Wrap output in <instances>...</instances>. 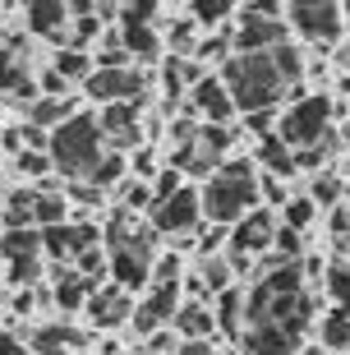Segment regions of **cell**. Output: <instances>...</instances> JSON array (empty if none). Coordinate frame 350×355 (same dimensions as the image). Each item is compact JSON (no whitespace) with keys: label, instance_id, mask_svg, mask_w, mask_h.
<instances>
[{"label":"cell","instance_id":"6da1fadb","mask_svg":"<svg viewBox=\"0 0 350 355\" xmlns=\"http://www.w3.org/2000/svg\"><path fill=\"white\" fill-rule=\"evenodd\" d=\"M313 300L304 295L299 263H277L245 295V351L249 355H299Z\"/></svg>","mask_w":350,"mask_h":355},{"label":"cell","instance_id":"7a4b0ae2","mask_svg":"<svg viewBox=\"0 0 350 355\" xmlns=\"http://www.w3.org/2000/svg\"><path fill=\"white\" fill-rule=\"evenodd\" d=\"M221 88H226V97H231L235 111L254 116V111H277L286 83L277 79L272 60H268V51H263V55H226V65H221Z\"/></svg>","mask_w":350,"mask_h":355},{"label":"cell","instance_id":"3957f363","mask_svg":"<svg viewBox=\"0 0 350 355\" xmlns=\"http://www.w3.org/2000/svg\"><path fill=\"white\" fill-rule=\"evenodd\" d=\"M198 208L208 212L212 226H235L240 217L259 208V175L249 162H226L208 180V189L198 194Z\"/></svg>","mask_w":350,"mask_h":355},{"label":"cell","instance_id":"277c9868","mask_svg":"<svg viewBox=\"0 0 350 355\" xmlns=\"http://www.w3.org/2000/svg\"><path fill=\"white\" fill-rule=\"evenodd\" d=\"M152 226H134V217L125 208L111 217L106 226V245H111V272H116V286L130 295V291L148 286L152 277Z\"/></svg>","mask_w":350,"mask_h":355},{"label":"cell","instance_id":"5b68a950","mask_svg":"<svg viewBox=\"0 0 350 355\" xmlns=\"http://www.w3.org/2000/svg\"><path fill=\"white\" fill-rule=\"evenodd\" d=\"M102 130H97V116H83V111H74V116L65 120V125H55L51 134H46V157H51V171L69 175V180H88V171L102 162Z\"/></svg>","mask_w":350,"mask_h":355},{"label":"cell","instance_id":"8992f818","mask_svg":"<svg viewBox=\"0 0 350 355\" xmlns=\"http://www.w3.org/2000/svg\"><path fill=\"white\" fill-rule=\"evenodd\" d=\"M332 116H337V106H332V97H299L290 111L281 116V125H277V139H281L290 153H304V148H318L323 144V134L332 130Z\"/></svg>","mask_w":350,"mask_h":355},{"label":"cell","instance_id":"52a82bcc","mask_svg":"<svg viewBox=\"0 0 350 355\" xmlns=\"http://www.w3.org/2000/svg\"><path fill=\"white\" fill-rule=\"evenodd\" d=\"M286 42V24H281V10L277 5H245V10H235V28H231V46L235 55H263L281 46Z\"/></svg>","mask_w":350,"mask_h":355},{"label":"cell","instance_id":"ba28073f","mask_svg":"<svg viewBox=\"0 0 350 355\" xmlns=\"http://www.w3.org/2000/svg\"><path fill=\"white\" fill-rule=\"evenodd\" d=\"M286 19H290V24L286 28H295L299 37H309L313 46H332V42L341 37V5H332V0H318V5H313V0H299V5H290V10H286Z\"/></svg>","mask_w":350,"mask_h":355},{"label":"cell","instance_id":"9c48e42d","mask_svg":"<svg viewBox=\"0 0 350 355\" xmlns=\"http://www.w3.org/2000/svg\"><path fill=\"white\" fill-rule=\"evenodd\" d=\"M88 97H97L102 106L111 102H143V92H148V74L139 69H92L88 79H83Z\"/></svg>","mask_w":350,"mask_h":355},{"label":"cell","instance_id":"30bf717a","mask_svg":"<svg viewBox=\"0 0 350 355\" xmlns=\"http://www.w3.org/2000/svg\"><path fill=\"white\" fill-rule=\"evenodd\" d=\"M198 222H203V208H198V189H189V184L152 203V231H161V236H184Z\"/></svg>","mask_w":350,"mask_h":355},{"label":"cell","instance_id":"8fae6325","mask_svg":"<svg viewBox=\"0 0 350 355\" xmlns=\"http://www.w3.org/2000/svg\"><path fill=\"white\" fill-rule=\"evenodd\" d=\"M175 309H180V282H157L152 295L134 309V332H139V337L161 332L170 318H175Z\"/></svg>","mask_w":350,"mask_h":355},{"label":"cell","instance_id":"7c38bea8","mask_svg":"<svg viewBox=\"0 0 350 355\" xmlns=\"http://www.w3.org/2000/svg\"><path fill=\"white\" fill-rule=\"evenodd\" d=\"M37 236H42V250L55 259V268H65L69 259H78L83 250L97 245V226H69V222H60V226L37 231Z\"/></svg>","mask_w":350,"mask_h":355},{"label":"cell","instance_id":"4fadbf2b","mask_svg":"<svg viewBox=\"0 0 350 355\" xmlns=\"http://www.w3.org/2000/svg\"><path fill=\"white\" fill-rule=\"evenodd\" d=\"M272 236H277V217L268 208H254L249 217H240L231 231V254H245V259H254V254L272 250Z\"/></svg>","mask_w":350,"mask_h":355},{"label":"cell","instance_id":"5bb4252c","mask_svg":"<svg viewBox=\"0 0 350 355\" xmlns=\"http://www.w3.org/2000/svg\"><path fill=\"white\" fill-rule=\"evenodd\" d=\"M184 97H189V111H194V116H203V125H231L235 106H231V97H226V88H221V79L203 74L194 88L184 92Z\"/></svg>","mask_w":350,"mask_h":355},{"label":"cell","instance_id":"9a60e30c","mask_svg":"<svg viewBox=\"0 0 350 355\" xmlns=\"http://www.w3.org/2000/svg\"><path fill=\"white\" fill-rule=\"evenodd\" d=\"M88 314H92V323H97V328H120V323L134 314V304H130V295L111 282V286H97L88 295Z\"/></svg>","mask_w":350,"mask_h":355},{"label":"cell","instance_id":"2e32d148","mask_svg":"<svg viewBox=\"0 0 350 355\" xmlns=\"http://www.w3.org/2000/svg\"><path fill=\"white\" fill-rule=\"evenodd\" d=\"M24 24L37 33V37H65L69 28V10L60 5V0H33L24 10Z\"/></svg>","mask_w":350,"mask_h":355},{"label":"cell","instance_id":"e0dca14e","mask_svg":"<svg viewBox=\"0 0 350 355\" xmlns=\"http://www.w3.org/2000/svg\"><path fill=\"white\" fill-rule=\"evenodd\" d=\"M170 323H175V332H180L184 342H208L212 332H217V318H212V309H208V304H198V300L180 304Z\"/></svg>","mask_w":350,"mask_h":355},{"label":"cell","instance_id":"ac0fdd59","mask_svg":"<svg viewBox=\"0 0 350 355\" xmlns=\"http://www.w3.org/2000/svg\"><path fill=\"white\" fill-rule=\"evenodd\" d=\"M92 291H97L92 277H78L74 268H55V304H60V309H69V314L83 309Z\"/></svg>","mask_w":350,"mask_h":355},{"label":"cell","instance_id":"d6986e66","mask_svg":"<svg viewBox=\"0 0 350 355\" xmlns=\"http://www.w3.org/2000/svg\"><path fill=\"white\" fill-rule=\"evenodd\" d=\"M74 116V97H37V102L28 106V125L42 134H51L55 125H65Z\"/></svg>","mask_w":350,"mask_h":355},{"label":"cell","instance_id":"ffe728a7","mask_svg":"<svg viewBox=\"0 0 350 355\" xmlns=\"http://www.w3.org/2000/svg\"><path fill=\"white\" fill-rule=\"evenodd\" d=\"M33 351L37 355H69V346H83V332L65 328V323H51V328H37L33 332Z\"/></svg>","mask_w":350,"mask_h":355},{"label":"cell","instance_id":"44dd1931","mask_svg":"<svg viewBox=\"0 0 350 355\" xmlns=\"http://www.w3.org/2000/svg\"><path fill=\"white\" fill-rule=\"evenodd\" d=\"M120 46L130 51V60H157L161 55L157 28H143V24H120Z\"/></svg>","mask_w":350,"mask_h":355},{"label":"cell","instance_id":"7402d4cb","mask_svg":"<svg viewBox=\"0 0 350 355\" xmlns=\"http://www.w3.org/2000/svg\"><path fill=\"white\" fill-rule=\"evenodd\" d=\"M231 144H235V130H231V125H198V130H194V153L203 162H212V166L221 162V153H226Z\"/></svg>","mask_w":350,"mask_h":355},{"label":"cell","instance_id":"603a6c76","mask_svg":"<svg viewBox=\"0 0 350 355\" xmlns=\"http://www.w3.org/2000/svg\"><path fill=\"white\" fill-rule=\"evenodd\" d=\"M33 208H37V189H14L5 198V231H37Z\"/></svg>","mask_w":350,"mask_h":355},{"label":"cell","instance_id":"cb8c5ba5","mask_svg":"<svg viewBox=\"0 0 350 355\" xmlns=\"http://www.w3.org/2000/svg\"><path fill=\"white\" fill-rule=\"evenodd\" d=\"M0 254H5L10 263L42 259V236H37V231H5V236H0Z\"/></svg>","mask_w":350,"mask_h":355},{"label":"cell","instance_id":"d4e9b609","mask_svg":"<svg viewBox=\"0 0 350 355\" xmlns=\"http://www.w3.org/2000/svg\"><path fill=\"white\" fill-rule=\"evenodd\" d=\"M259 162L268 166V175H277V180H286V175L295 171V157H290V148L277 139V134H268L259 144Z\"/></svg>","mask_w":350,"mask_h":355},{"label":"cell","instance_id":"484cf974","mask_svg":"<svg viewBox=\"0 0 350 355\" xmlns=\"http://www.w3.org/2000/svg\"><path fill=\"white\" fill-rule=\"evenodd\" d=\"M268 60H272V69H277V79H281V83H295L299 74H304V55H299V46H290V42L272 46Z\"/></svg>","mask_w":350,"mask_h":355},{"label":"cell","instance_id":"4316f807","mask_svg":"<svg viewBox=\"0 0 350 355\" xmlns=\"http://www.w3.org/2000/svg\"><path fill=\"white\" fill-rule=\"evenodd\" d=\"M318 337H323L327 351H346V346H350V318L341 314V309L323 314V318H318Z\"/></svg>","mask_w":350,"mask_h":355},{"label":"cell","instance_id":"83f0119b","mask_svg":"<svg viewBox=\"0 0 350 355\" xmlns=\"http://www.w3.org/2000/svg\"><path fill=\"white\" fill-rule=\"evenodd\" d=\"M212 318H221V328H226V332H240V318H245V291L226 286L217 295V314H212Z\"/></svg>","mask_w":350,"mask_h":355},{"label":"cell","instance_id":"f1b7e54d","mask_svg":"<svg viewBox=\"0 0 350 355\" xmlns=\"http://www.w3.org/2000/svg\"><path fill=\"white\" fill-rule=\"evenodd\" d=\"M55 74H60V79H65V83H83V79H88V74H92V55L88 51H69V46H65V51H60V55H55Z\"/></svg>","mask_w":350,"mask_h":355},{"label":"cell","instance_id":"f546056e","mask_svg":"<svg viewBox=\"0 0 350 355\" xmlns=\"http://www.w3.org/2000/svg\"><path fill=\"white\" fill-rule=\"evenodd\" d=\"M120 180H125V157L102 153V162L88 171V180H83V184H92V189H111V184H120Z\"/></svg>","mask_w":350,"mask_h":355},{"label":"cell","instance_id":"4dcf8cb0","mask_svg":"<svg viewBox=\"0 0 350 355\" xmlns=\"http://www.w3.org/2000/svg\"><path fill=\"white\" fill-rule=\"evenodd\" d=\"M198 282H203V291H226L231 286V263H226V259H221V254H208V259H203V268H198Z\"/></svg>","mask_w":350,"mask_h":355},{"label":"cell","instance_id":"1f68e13d","mask_svg":"<svg viewBox=\"0 0 350 355\" xmlns=\"http://www.w3.org/2000/svg\"><path fill=\"white\" fill-rule=\"evenodd\" d=\"M60 222H65V198H60V194H42V189H37L33 226H42V231H46V226H60Z\"/></svg>","mask_w":350,"mask_h":355},{"label":"cell","instance_id":"d6a6232c","mask_svg":"<svg viewBox=\"0 0 350 355\" xmlns=\"http://www.w3.org/2000/svg\"><path fill=\"white\" fill-rule=\"evenodd\" d=\"M327 286H332V295H337V309L350 318V263L346 259L327 268Z\"/></svg>","mask_w":350,"mask_h":355},{"label":"cell","instance_id":"836d02e7","mask_svg":"<svg viewBox=\"0 0 350 355\" xmlns=\"http://www.w3.org/2000/svg\"><path fill=\"white\" fill-rule=\"evenodd\" d=\"M221 19H235V5H226V0H198V5H194V24L226 28Z\"/></svg>","mask_w":350,"mask_h":355},{"label":"cell","instance_id":"e575fe53","mask_svg":"<svg viewBox=\"0 0 350 355\" xmlns=\"http://www.w3.org/2000/svg\"><path fill=\"white\" fill-rule=\"evenodd\" d=\"M226 51H231V28H217L212 37L194 46V60H226Z\"/></svg>","mask_w":350,"mask_h":355},{"label":"cell","instance_id":"d590c367","mask_svg":"<svg viewBox=\"0 0 350 355\" xmlns=\"http://www.w3.org/2000/svg\"><path fill=\"white\" fill-rule=\"evenodd\" d=\"M281 208H286V222L281 226H286V231H295V236L313 222V203H309V198H286Z\"/></svg>","mask_w":350,"mask_h":355},{"label":"cell","instance_id":"8d00e7d4","mask_svg":"<svg viewBox=\"0 0 350 355\" xmlns=\"http://www.w3.org/2000/svg\"><path fill=\"white\" fill-rule=\"evenodd\" d=\"M309 203H318V208H337V203H341V180H337V175H318Z\"/></svg>","mask_w":350,"mask_h":355},{"label":"cell","instance_id":"74e56055","mask_svg":"<svg viewBox=\"0 0 350 355\" xmlns=\"http://www.w3.org/2000/svg\"><path fill=\"white\" fill-rule=\"evenodd\" d=\"M120 203H125V212H139V208H152V189H148V184L143 180H125L120 184Z\"/></svg>","mask_w":350,"mask_h":355},{"label":"cell","instance_id":"f35d334b","mask_svg":"<svg viewBox=\"0 0 350 355\" xmlns=\"http://www.w3.org/2000/svg\"><path fill=\"white\" fill-rule=\"evenodd\" d=\"M14 162H19V171H24L28 180H42V175L51 171V157H46V153H33V148H24Z\"/></svg>","mask_w":350,"mask_h":355},{"label":"cell","instance_id":"ab89813d","mask_svg":"<svg viewBox=\"0 0 350 355\" xmlns=\"http://www.w3.org/2000/svg\"><path fill=\"white\" fill-rule=\"evenodd\" d=\"M97 28H102V24H97V14H88V19H74V28H65V33H69V51H83V42H92V37H97Z\"/></svg>","mask_w":350,"mask_h":355},{"label":"cell","instance_id":"60d3db41","mask_svg":"<svg viewBox=\"0 0 350 355\" xmlns=\"http://www.w3.org/2000/svg\"><path fill=\"white\" fill-rule=\"evenodd\" d=\"M120 14V24H143V28H152V19H161V5H125Z\"/></svg>","mask_w":350,"mask_h":355},{"label":"cell","instance_id":"b9f144b4","mask_svg":"<svg viewBox=\"0 0 350 355\" xmlns=\"http://www.w3.org/2000/svg\"><path fill=\"white\" fill-rule=\"evenodd\" d=\"M175 189H184V175L175 171V166H166V171L157 175V184H152V203H161V198H170Z\"/></svg>","mask_w":350,"mask_h":355},{"label":"cell","instance_id":"7bdbcfd3","mask_svg":"<svg viewBox=\"0 0 350 355\" xmlns=\"http://www.w3.org/2000/svg\"><path fill=\"white\" fill-rule=\"evenodd\" d=\"M194 19H175V24H170V46H175V51H194Z\"/></svg>","mask_w":350,"mask_h":355},{"label":"cell","instance_id":"ee69618b","mask_svg":"<svg viewBox=\"0 0 350 355\" xmlns=\"http://www.w3.org/2000/svg\"><path fill=\"white\" fill-rule=\"evenodd\" d=\"M332 236H337V240H350V208H346V203H337V208H332Z\"/></svg>","mask_w":350,"mask_h":355},{"label":"cell","instance_id":"f6af8a7d","mask_svg":"<svg viewBox=\"0 0 350 355\" xmlns=\"http://www.w3.org/2000/svg\"><path fill=\"white\" fill-rule=\"evenodd\" d=\"M259 198H268V203H286L281 180H277V175H263V180H259Z\"/></svg>","mask_w":350,"mask_h":355},{"label":"cell","instance_id":"bcb514c9","mask_svg":"<svg viewBox=\"0 0 350 355\" xmlns=\"http://www.w3.org/2000/svg\"><path fill=\"white\" fill-rule=\"evenodd\" d=\"M157 282H180V259H175V254H166V259L157 263Z\"/></svg>","mask_w":350,"mask_h":355},{"label":"cell","instance_id":"7dc6e473","mask_svg":"<svg viewBox=\"0 0 350 355\" xmlns=\"http://www.w3.org/2000/svg\"><path fill=\"white\" fill-rule=\"evenodd\" d=\"M245 125L254 134H263V139H268V134H272V111H254V116H245Z\"/></svg>","mask_w":350,"mask_h":355},{"label":"cell","instance_id":"c3c4849f","mask_svg":"<svg viewBox=\"0 0 350 355\" xmlns=\"http://www.w3.org/2000/svg\"><path fill=\"white\" fill-rule=\"evenodd\" d=\"M69 198H78V203H97V198H102V189H92V184L74 180V184H69Z\"/></svg>","mask_w":350,"mask_h":355},{"label":"cell","instance_id":"681fc988","mask_svg":"<svg viewBox=\"0 0 350 355\" xmlns=\"http://www.w3.org/2000/svg\"><path fill=\"white\" fill-rule=\"evenodd\" d=\"M42 88H46V97H65V79H60L55 69H46V74H42Z\"/></svg>","mask_w":350,"mask_h":355},{"label":"cell","instance_id":"f907efd6","mask_svg":"<svg viewBox=\"0 0 350 355\" xmlns=\"http://www.w3.org/2000/svg\"><path fill=\"white\" fill-rule=\"evenodd\" d=\"M0 148H10L14 157L24 153V130H0Z\"/></svg>","mask_w":350,"mask_h":355},{"label":"cell","instance_id":"816d5d0a","mask_svg":"<svg viewBox=\"0 0 350 355\" xmlns=\"http://www.w3.org/2000/svg\"><path fill=\"white\" fill-rule=\"evenodd\" d=\"M0 355H28V351H24V342H19L14 332H0Z\"/></svg>","mask_w":350,"mask_h":355},{"label":"cell","instance_id":"f5cc1de1","mask_svg":"<svg viewBox=\"0 0 350 355\" xmlns=\"http://www.w3.org/2000/svg\"><path fill=\"white\" fill-rule=\"evenodd\" d=\"M134 175H152V153H148V148L134 153Z\"/></svg>","mask_w":350,"mask_h":355},{"label":"cell","instance_id":"db71d44e","mask_svg":"<svg viewBox=\"0 0 350 355\" xmlns=\"http://www.w3.org/2000/svg\"><path fill=\"white\" fill-rule=\"evenodd\" d=\"M33 304H37V295H33V291H19V295H14V309H19V314H28Z\"/></svg>","mask_w":350,"mask_h":355},{"label":"cell","instance_id":"11a10c76","mask_svg":"<svg viewBox=\"0 0 350 355\" xmlns=\"http://www.w3.org/2000/svg\"><path fill=\"white\" fill-rule=\"evenodd\" d=\"M175 355H212V346H208V342H184Z\"/></svg>","mask_w":350,"mask_h":355},{"label":"cell","instance_id":"9f6ffc18","mask_svg":"<svg viewBox=\"0 0 350 355\" xmlns=\"http://www.w3.org/2000/svg\"><path fill=\"white\" fill-rule=\"evenodd\" d=\"M166 346H175L170 332H152V337H148V351H166Z\"/></svg>","mask_w":350,"mask_h":355},{"label":"cell","instance_id":"6f0895ef","mask_svg":"<svg viewBox=\"0 0 350 355\" xmlns=\"http://www.w3.org/2000/svg\"><path fill=\"white\" fill-rule=\"evenodd\" d=\"M341 254H346V263H350V240H341Z\"/></svg>","mask_w":350,"mask_h":355},{"label":"cell","instance_id":"680465c9","mask_svg":"<svg viewBox=\"0 0 350 355\" xmlns=\"http://www.w3.org/2000/svg\"><path fill=\"white\" fill-rule=\"evenodd\" d=\"M341 19H350V5H341Z\"/></svg>","mask_w":350,"mask_h":355},{"label":"cell","instance_id":"91938a15","mask_svg":"<svg viewBox=\"0 0 350 355\" xmlns=\"http://www.w3.org/2000/svg\"><path fill=\"white\" fill-rule=\"evenodd\" d=\"M299 355H323V351H318V346H313V351H299Z\"/></svg>","mask_w":350,"mask_h":355},{"label":"cell","instance_id":"94428289","mask_svg":"<svg viewBox=\"0 0 350 355\" xmlns=\"http://www.w3.org/2000/svg\"><path fill=\"white\" fill-rule=\"evenodd\" d=\"M0 130H5V125H0Z\"/></svg>","mask_w":350,"mask_h":355}]
</instances>
